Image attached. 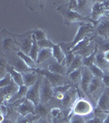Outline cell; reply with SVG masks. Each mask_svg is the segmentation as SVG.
Returning <instances> with one entry per match:
<instances>
[{
  "mask_svg": "<svg viewBox=\"0 0 109 123\" xmlns=\"http://www.w3.org/2000/svg\"><path fill=\"white\" fill-rule=\"evenodd\" d=\"M94 27H95V25L92 23L83 22V23L79 24L78 31H77V32L72 41L68 42V43H63V42L59 43V44L62 47V50L64 51L65 54L67 53H70L71 51V49L76 46L77 43H80V41H82L83 39L90 36V35H94Z\"/></svg>",
  "mask_w": 109,
  "mask_h": 123,
  "instance_id": "cell-1",
  "label": "cell"
},
{
  "mask_svg": "<svg viewBox=\"0 0 109 123\" xmlns=\"http://www.w3.org/2000/svg\"><path fill=\"white\" fill-rule=\"evenodd\" d=\"M57 11L62 16L63 20H64V23L67 25H70L72 23H83V22H89L92 23L94 25H96L92 19L90 17H85L77 13L75 11H71L68 9V4L64 3V4H61L60 6L57 7Z\"/></svg>",
  "mask_w": 109,
  "mask_h": 123,
  "instance_id": "cell-2",
  "label": "cell"
},
{
  "mask_svg": "<svg viewBox=\"0 0 109 123\" xmlns=\"http://www.w3.org/2000/svg\"><path fill=\"white\" fill-rule=\"evenodd\" d=\"M85 97H79L76 101V103L73 105L72 108H71L70 114H69V118L72 115H78L80 117H85L90 115V113L94 112V107L92 104L86 99Z\"/></svg>",
  "mask_w": 109,
  "mask_h": 123,
  "instance_id": "cell-3",
  "label": "cell"
},
{
  "mask_svg": "<svg viewBox=\"0 0 109 123\" xmlns=\"http://www.w3.org/2000/svg\"><path fill=\"white\" fill-rule=\"evenodd\" d=\"M35 71L39 75H41V76H44L45 78H47L49 82L51 83V85H53V88L57 86H60V85L71 84V80H69L67 76H61V75L55 74V73L51 72L46 69L36 68Z\"/></svg>",
  "mask_w": 109,
  "mask_h": 123,
  "instance_id": "cell-4",
  "label": "cell"
},
{
  "mask_svg": "<svg viewBox=\"0 0 109 123\" xmlns=\"http://www.w3.org/2000/svg\"><path fill=\"white\" fill-rule=\"evenodd\" d=\"M2 36V47H3V51L7 52V53L18 52L20 49L18 47L16 35L9 32L8 31L3 30L1 32Z\"/></svg>",
  "mask_w": 109,
  "mask_h": 123,
  "instance_id": "cell-5",
  "label": "cell"
},
{
  "mask_svg": "<svg viewBox=\"0 0 109 123\" xmlns=\"http://www.w3.org/2000/svg\"><path fill=\"white\" fill-rule=\"evenodd\" d=\"M33 34L34 31H29L26 33L21 34V35H16L20 51L28 55L33 44Z\"/></svg>",
  "mask_w": 109,
  "mask_h": 123,
  "instance_id": "cell-6",
  "label": "cell"
},
{
  "mask_svg": "<svg viewBox=\"0 0 109 123\" xmlns=\"http://www.w3.org/2000/svg\"><path fill=\"white\" fill-rule=\"evenodd\" d=\"M54 98L53 87L47 78L43 76L40 87V104H48Z\"/></svg>",
  "mask_w": 109,
  "mask_h": 123,
  "instance_id": "cell-7",
  "label": "cell"
},
{
  "mask_svg": "<svg viewBox=\"0 0 109 123\" xmlns=\"http://www.w3.org/2000/svg\"><path fill=\"white\" fill-rule=\"evenodd\" d=\"M107 17H109V14L104 2L94 1L92 7V13L90 16V18L92 19V21L97 25L99 20Z\"/></svg>",
  "mask_w": 109,
  "mask_h": 123,
  "instance_id": "cell-8",
  "label": "cell"
},
{
  "mask_svg": "<svg viewBox=\"0 0 109 123\" xmlns=\"http://www.w3.org/2000/svg\"><path fill=\"white\" fill-rule=\"evenodd\" d=\"M78 90H77V86L75 87L73 85L72 87L65 94L64 98L62 101V106L63 110H67L69 112H71L73 105L76 103L77 98H79Z\"/></svg>",
  "mask_w": 109,
  "mask_h": 123,
  "instance_id": "cell-9",
  "label": "cell"
},
{
  "mask_svg": "<svg viewBox=\"0 0 109 123\" xmlns=\"http://www.w3.org/2000/svg\"><path fill=\"white\" fill-rule=\"evenodd\" d=\"M43 76L39 75V80L33 86L28 89V92L26 94V98L30 100L35 106L40 104V87L42 83Z\"/></svg>",
  "mask_w": 109,
  "mask_h": 123,
  "instance_id": "cell-10",
  "label": "cell"
},
{
  "mask_svg": "<svg viewBox=\"0 0 109 123\" xmlns=\"http://www.w3.org/2000/svg\"><path fill=\"white\" fill-rule=\"evenodd\" d=\"M12 53H10L8 54L9 57H7L8 63L11 66L13 67V68L16 69L17 71L21 73H26L30 72V71H35L33 69L30 68V67L25 64L24 62L21 60L20 57L17 55V53H15L14 54H12Z\"/></svg>",
  "mask_w": 109,
  "mask_h": 123,
  "instance_id": "cell-11",
  "label": "cell"
},
{
  "mask_svg": "<svg viewBox=\"0 0 109 123\" xmlns=\"http://www.w3.org/2000/svg\"><path fill=\"white\" fill-rule=\"evenodd\" d=\"M19 87L15 82L10 85H7L3 88H0V94H1V104H9L12 98L14 97L19 90Z\"/></svg>",
  "mask_w": 109,
  "mask_h": 123,
  "instance_id": "cell-12",
  "label": "cell"
},
{
  "mask_svg": "<svg viewBox=\"0 0 109 123\" xmlns=\"http://www.w3.org/2000/svg\"><path fill=\"white\" fill-rule=\"evenodd\" d=\"M94 34L100 38L109 40V17L98 21L94 27Z\"/></svg>",
  "mask_w": 109,
  "mask_h": 123,
  "instance_id": "cell-13",
  "label": "cell"
},
{
  "mask_svg": "<svg viewBox=\"0 0 109 123\" xmlns=\"http://www.w3.org/2000/svg\"><path fill=\"white\" fill-rule=\"evenodd\" d=\"M94 76L91 73L90 69L88 67H82V78H81L80 81V90L86 94V96L88 97V90H89V86H90L91 81H92Z\"/></svg>",
  "mask_w": 109,
  "mask_h": 123,
  "instance_id": "cell-14",
  "label": "cell"
},
{
  "mask_svg": "<svg viewBox=\"0 0 109 123\" xmlns=\"http://www.w3.org/2000/svg\"><path fill=\"white\" fill-rule=\"evenodd\" d=\"M96 108L106 113H109V88L105 87L102 91L97 102Z\"/></svg>",
  "mask_w": 109,
  "mask_h": 123,
  "instance_id": "cell-15",
  "label": "cell"
},
{
  "mask_svg": "<svg viewBox=\"0 0 109 123\" xmlns=\"http://www.w3.org/2000/svg\"><path fill=\"white\" fill-rule=\"evenodd\" d=\"M94 1H78V7H77L76 12L82 17H90L91 13H92V7Z\"/></svg>",
  "mask_w": 109,
  "mask_h": 123,
  "instance_id": "cell-16",
  "label": "cell"
},
{
  "mask_svg": "<svg viewBox=\"0 0 109 123\" xmlns=\"http://www.w3.org/2000/svg\"><path fill=\"white\" fill-rule=\"evenodd\" d=\"M35 105L30 100L25 98L18 106V112L20 116H27L30 114H35Z\"/></svg>",
  "mask_w": 109,
  "mask_h": 123,
  "instance_id": "cell-17",
  "label": "cell"
},
{
  "mask_svg": "<svg viewBox=\"0 0 109 123\" xmlns=\"http://www.w3.org/2000/svg\"><path fill=\"white\" fill-rule=\"evenodd\" d=\"M48 70L53 73L57 75H61V76H67V68L65 65L61 64V63L57 62L53 59V61L50 62L48 67Z\"/></svg>",
  "mask_w": 109,
  "mask_h": 123,
  "instance_id": "cell-18",
  "label": "cell"
},
{
  "mask_svg": "<svg viewBox=\"0 0 109 123\" xmlns=\"http://www.w3.org/2000/svg\"><path fill=\"white\" fill-rule=\"evenodd\" d=\"M25 6L29 8L30 11L35 12H39L44 10L45 7V1L42 0H28V1H24Z\"/></svg>",
  "mask_w": 109,
  "mask_h": 123,
  "instance_id": "cell-19",
  "label": "cell"
},
{
  "mask_svg": "<svg viewBox=\"0 0 109 123\" xmlns=\"http://www.w3.org/2000/svg\"><path fill=\"white\" fill-rule=\"evenodd\" d=\"M103 86H104V85L102 81V79L94 76V78H93L92 81H91L90 86H89V90H88L89 98H92L93 95H94L98 90H100L101 89L103 88Z\"/></svg>",
  "mask_w": 109,
  "mask_h": 123,
  "instance_id": "cell-20",
  "label": "cell"
},
{
  "mask_svg": "<svg viewBox=\"0 0 109 123\" xmlns=\"http://www.w3.org/2000/svg\"><path fill=\"white\" fill-rule=\"evenodd\" d=\"M22 77H23V82L24 85H25L26 87L33 86L35 83L39 80V74L35 71H30V72L26 73H22Z\"/></svg>",
  "mask_w": 109,
  "mask_h": 123,
  "instance_id": "cell-21",
  "label": "cell"
},
{
  "mask_svg": "<svg viewBox=\"0 0 109 123\" xmlns=\"http://www.w3.org/2000/svg\"><path fill=\"white\" fill-rule=\"evenodd\" d=\"M52 50H53V59H54L55 61H57V62L64 65L66 54H65L64 51L62 50L61 45L59 44V43H54Z\"/></svg>",
  "mask_w": 109,
  "mask_h": 123,
  "instance_id": "cell-22",
  "label": "cell"
},
{
  "mask_svg": "<svg viewBox=\"0 0 109 123\" xmlns=\"http://www.w3.org/2000/svg\"><path fill=\"white\" fill-rule=\"evenodd\" d=\"M53 58L52 49H41L37 57L36 64H42Z\"/></svg>",
  "mask_w": 109,
  "mask_h": 123,
  "instance_id": "cell-23",
  "label": "cell"
},
{
  "mask_svg": "<svg viewBox=\"0 0 109 123\" xmlns=\"http://www.w3.org/2000/svg\"><path fill=\"white\" fill-rule=\"evenodd\" d=\"M7 72L11 75L13 80H14V82L18 85V86H22V85H24L22 73L17 71L16 69L13 68V67L11 66L9 63L7 66Z\"/></svg>",
  "mask_w": 109,
  "mask_h": 123,
  "instance_id": "cell-24",
  "label": "cell"
},
{
  "mask_svg": "<svg viewBox=\"0 0 109 123\" xmlns=\"http://www.w3.org/2000/svg\"><path fill=\"white\" fill-rule=\"evenodd\" d=\"M93 113H94V117L89 119V120H85V123H103L104 120L108 114L97 108H94Z\"/></svg>",
  "mask_w": 109,
  "mask_h": 123,
  "instance_id": "cell-25",
  "label": "cell"
},
{
  "mask_svg": "<svg viewBox=\"0 0 109 123\" xmlns=\"http://www.w3.org/2000/svg\"><path fill=\"white\" fill-rule=\"evenodd\" d=\"M17 55L30 67V68L33 69V70H35V69H36V65H37L36 62L35 60H33L28 54L21 52V51H18V52H17Z\"/></svg>",
  "mask_w": 109,
  "mask_h": 123,
  "instance_id": "cell-26",
  "label": "cell"
},
{
  "mask_svg": "<svg viewBox=\"0 0 109 123\" xmlns=\"http://www.w3.org/2000/svg\"><path fill=\"white\" fill-rule=\"evenodd\" d=\"M50 110L51 109L49 108L48 104H39L35 107V115L39 116L40 118H47Z\"/></svg>",
  "mask_w": 109,
  "mask_h": 123,
  "instance_id": "cell-27",
  "label": "cell"
},
{
  "mask_svg": "<svg viewBox=\"0 0 109 123\" xmlns=\"http://www.w3.org/2000/svg\"><path fill=\"white\" fill-rule=\"evenodd\" d=\"M28 89H29L28 87H26L25 85L20 86L17 93L14 95V97L12 98L10 103H14V102H17V101L23 100V99H25V98H26V94H27V92H28Z\"/></svg>",
  "mask_w": 109,
  "mask_h": 123,
  "instance_id": "cell-28",
  "label": "cell"
},
{
  "mask_svg": "<svg viewBox=\"0 0 109 123\" xmlns=\"http://www.w3.org/2000/svg\"><path fill=\"white\" fill-rule=\"evenodd\" d=\"M94 64L96 66H98V67H100L102 70L106 71L109 69V65L108 64L106 61H105L104 57H103V54L102 53L98 52L97 53L96 57H95V62Z\"/></svg>",
  "mask_w": 109,
  "mask_h": 123,
  "instance_id": "cell-29",
  "label": "cell"
},
{
  "mask_svg": "<svg viewBox=\"0 0 109 123\" xmlns=\"http://www.w3.org/2000/svg\"><path fill=\"white\" fill-rule=\"evenodd\" d=\"M68 78L71 80V82H73L75 85H80L81 78H82V67L80 69L72 71L71 73L68 75Z\"/></svg>",
  "mask_w": 109,
  "mask_h": 123,
  "instance_id": "cell-30",
  "label": "cell"
},
{
  "mask_svg": "<svg viewBox=\"0 0 109 123\" xmlns=\"http://www.w3.org/2000/svg\"><path fill=\"white\" fill-rule=\"evenodd\" d=\"M81 67H83V58L80 56L76 55V57H75L74 61L72 62L70 67L67 69V76H68L70 73L72 72V71H76L77 69H80Z\"/></svg>",
  "mask_w": 109,
  "mask_h": 123,
  "instance_id": "cell-31",
  "label": "cell"
},
{
  "mask_svg": "<svg viewBox=\"0 0 109 123\" xmlns=\"http://www.w3.org/2000/svg\"><path fill=\"white\" fill-rule=\"evenodd\" d=\"M40 118L35 114H30L27 116H20L17 120V123H35Z\"/></svg>",
  "mask_w": 109,
  "mask_h": 123,
  "instance_id": "cell-32",
  "label": "cell"
},
{
  "mask_svg": "<svg viewBox=\"0 0 109 123\" xmlns=\"http://www.w3.org/2000/svg\"><path fill=\"white\" fill-rule=\"evenodd\" d=\"M39 51H40V49H39L36 39H35V37L34 36V34H33V44H32V47H31L30 52L29 53V56L33 60H35L36 62Z\"/></svg>",
  "mask_w": 109,
  "mask_h": 123,
  "instance_id": "cell-33",
  "label": "cell"
},
{
  "mask_svg": "<svg viewBox=\"0 0 109 123\" xmlns=\"http://www.w3.org/2000/svg\"><path fill=\"white\" fill-rule=\"evenodd\" d=\"M97 53H98V47H96V49H95L94 52L92 54L90 55L89 57L83 58V67H88L89 68L90 66H92L93 64H94L95 57H96Z\"/></svg>",
  "mask_w": 109,
  "mask_h": 123,
  "instance_id": "cell-34",
  "label": "cell"
},
{
  "mask_svg": "<svg viewBox=\"0 0 109 123\" xmlns=\"http://www.w3.org/2000/svg\"><path fill=\"white\" fill-rule=\"evenodd\" d=\"M8 64V61L6 57L2 55L0 59V79L4 77L7 75V66Z\"/></svg>",
  "mask_w": 109,
  "mask_h": 123,
  "instance_id": "cell-35",
  "label": "cell"
},
{
  "mask_svg": "<svg viewBox=\"0 0 109 123\" xmlns=\"http://www.w3.org/2000/svg\"><path fill=\"white\" fill-rule=\"evenodd\" d=\"M89 69H90L91 73L93 74V76L95 77L102 79L104 76V71L102 70V69H101L100 67H98V66H96L95 64H93L92 66H90L89 67Z\"/></svg>",
  "mask_w": 109,
  "mask_h": 123,
  "instance_id": "cell-36",
  "label": "cell"
},
{
  "mask_svg": "<svg viewBox=\"0 0 109 123\" xmlns=\"http://www.w3.org/2000/svg\"><path fill=\"white\" fill-rule=\"evenodd\" d=\"M13 82H14V80H13L12 76L9 73H7V75L4 77L0 79V88H3V87H6L7 85H10Z\"/></svg>",
  "mask_w": 109,
  "mask_h": 123,
  "instance_id": "cell-37",
  "label": "cell"
},
{
  "mask_svg": "<svg viewBox=\"0 0 109 123\" xmlns=\"http://www.w3.org/2000/svg\"><path fill=\"white\" fill-rule=\"evenodd\" d=\"M34 36L35 37L37 41L43 40V39H48L46 32L42 29H36L34 31Z\"/></svg>",
  "mask_w": 109,
  "mask_h": 123,
  "instance_id": "cell-38",
  "label": "cell"
},
{
  "mask_svg": "<svg viewBox=\"0 0 109 123\" xmlns=\"http://www.w3.org/2000/svg\"><path fill=\"white\" fill-rule=\"evenodd\" d=\"M37 43H38V45L40 49H53V45H54V43H53L48 38L46 39H43V40L37 41Z\"/></svg>",
  "mask_w": 109,
  "mask_h": 123,
  "instance_id": "cell-39",
  "label": "cell"
},
{
  "mask_svg": "<svg viewBox=\"0 0 109 123\" xmlns=\"http://www.w3.org/2000/svg\"><path fill=\"white\" fill-rule=\"evenodd\" d=\"M75 57H76V55L74 54L73 53H66V58H65V62H64V65L67 67V68L68 69L72 63V62L74 61Z\"/></svg>",
  "mask_w": 109,
  "mask_h": 123,
  "instance_id": "cell-40",
  "label": "cell"
},
{
  "mask_svg": "<svg viewBox=\"0 0 109 123\" xmlns=\"http://www.w3.org/2000/svg\"><path fill=\"white\" fill-rule=\"evenodd\" d=\"M69 123H85V120L83 117L78 116V115H72L70 117Z\"/></svg>",
  "mask_w": 109,
  "mask_h": 123,
  "instance_id": "cell-41",
  "label": "cell"
},
{
  "mask_svg": "<svg viewBox=\"0 0 109 123\" xmlns=\"http://www.w3.org/2000/svg\"><path fill=\"white\" fill-rule=\"evenodd\" d=\"M102 81L106 88H109V70L104 71V76L102 78Z\"/></svg>",
  "mask_w": 109,
  "mask_h": 123,
  "instance_id": "cell-42",
  "label": "cell"
},
{
  "mask_svg": "<svg viewBox=\"0 0 109 123\" xmlns=\"http://www.w3.org/2000/svg\"><path fill=\"white\" fill-rule=\"evenodd\" d=\"M68 4V9L71 11H76L78 7V0H70L67 3Z\"/></svg>",
  "mask_w": 109,
  "mask_h": 123,
  "instance_id": "cell-43",
  "label": "cell"
},
{
  "mask_svg": "<svg viewBox=\"0 0 109 123\" xmlns=\"http://www.w3.org/2000/svg\"><path fill=\"white\" fill-rule=\"evenodd\" d=\"M35 123H50L48 121L47 118H39L37 122H35Z\"/></svg>",
  "mask_w": 109,
  "mask_h": 123,
  "instance_id": "cell-44",
  "label": "cell"
},
{
  "mask_svg": "<svg viewBox=\"0 0 109 123\" xmlns=\"http://www.w3.org/2000/svg\"><path fill=\"white\" fill-rule=\"evenodd\" d=\"M0 123H17V122H16V121H13V120H11V119L6 118L3 122H0Z\"/></svg>",
  "mask_w": 109,
  "mask_h": 123,
  "instance_id": "cell-45",
  "label": "cell"
},
{
  "mask_svg": "<svg viewBox=\"0 0 109 123\" xmlns=\"http://www.w3.org/2000/svg\"><path fill=\"white\" fill-rule=\"evenodd\" d=\"M103 2H104L105 5H106L107 9H108V14H109V1H103Z\"/></svg>",
  "mask_w": 109,
  "mask_h": 123,
  "instance_id": "cell-46",
  "label": "cell"
},
{
  "mask_svg": "<svg viewBox=\"0 0 109 123\" xmlns=\"http://www.w3.org/2000/svg\"><path fill=\"white\" fill-rule=\"evenodd\" d=\"M103 123H109V113L108 114V116H107L106 119H105V120H104Z\"/></svg>",
  "mask_w": 109,
  "mask_h": 123,
  "instance_id": "cell-47",
  "label": "cell"
},
{
  "mask_svg": "<svg viewBox=\"0 0 109 123\" xmlns=\"http://www.w3.org/2000/svg\"><path fill=\"white\" fill-rule=\"evenodd\" d=\"M63 123H69V122H63Z\"/></svg>",
  "mask_w": 109,
  "mask_h": 123,
  "instance_id": "cell-48",
  "label": "cell"
},
{
  "mask_svg": "<svg viewBox=\"0 0 109 123\" xmlns=\"http://www.w3.org/2000/svg\"><path fill=\"white\" fill-rule=\"evenodd\" d=\"M108 70H109V69H108Z\"/></svg>",
  "mask_w": 109,
  "mask_h": 123,
  "instance_id": "cell-49",
  "label": "cell"
}]
</instances>
